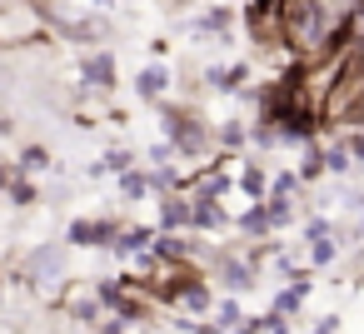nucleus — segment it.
I'll return each instance as SVG.
<instances>
[{
    "label": "nucleus",
    "mask_w": 364,
    "mask_h": 334,
    "mask_svg": "<svg viewBox=\"0 0 364 334\" xmlns=\"http://www.w3.org/2000/svg\"><path fill=\"white\" fill-rule=\"evenodd\" d=\"M319 120H324V135L364 130V45H354V55H349L344 75L334 80V90H329Z\"/></svg>",
    "instance_id": "1"
},
{
    "label": "nucleus",
    "mask_w": 364,
    "mask_h": 334,
    "mask_svg": "<svg viewBox=\"0 0 364 334\" xmlns=\"http://www.w3.org/2000/svg\"><path fill=\"white\" fill-rule=\"evenodd\" d=\"M21 279L31 289H60L70 279V244L55 239H31V249L21 254Z\"/></svg>",
    "instance_id": "2"
},
{
    "label": "nucleus",
    "mask_w": 364,
    "mask_h": 334,
    "mask_svg": "<svg viewBox=\"0 0 364 334\" xmlns=\"http://www.w3.org/2000/svg\"><path fill=\"white\" fill-rule=\"evenodd\" d=\"M75 85L115 95V85H120V55H115L110 45H100V50H80V60H75Z\"/></svg>",
    "instance_id": "3"
},
{
    "label": "nucleus",
    "mask_w": 364,
    "mask_h": 334,
    "mask_svg": "<svg viewBox=\"0 0 364 334\" xmlns=\"http://www.w3.org/2000/svg\"><path fill=\"white\" fill-rule=\"evenodd\" d=\"M115 230H120V220H110V215H80L65 225V244L70 249H110Z\"/></svg>",
    "instance_id": "4"
},
{
    "label": "nucleus",
    "mask_w": 364,
    "mask_h": 334,
    "mask_svg": "<svg viewBox=\"0 0 364 334\" xmlns=\"http://www.w3.org/2000/svg\"><path fill=\"white\" fill-rule=\"evenodd\" d=\"M135 95L145 100V105H160V100H170L175 95V70L165 65V60H150V65H140L135 70Z\"/></svg>",
    "instance_id": "5"
},
{
    "label": "nucleus",
    "mask_w": 364,
    "mask_h": 334,
    "mask_svg": "<svg viewBox=\"0 0 364 334\" xmlns=\"http://www.w3.org/2000/svg\"><path fill=\"white\" fill-rule=\"evenodd\" d=\"M16 175H26V180H41V175H50L55 170V155H50V145H41V140H31V145H21L16 150Z\"/></svg>",
    "instance_id": "6"
},
{
    "label": "nucleus",
    "mask_w": 364,
    "mask_h": 334,
    "mask_svg": "<svg viewBox=\"0 0 364 334\" xmlns=\"http://www.w3.org/2000/svg\"><path fill=\"white\" fill-rule=\"evenodd\" d=\"M245 145H250V120L220 115V120H215V150H220V155H240Z\"/></svg>",
    "instance_id": "7"
},
{
    "label": "nucleus",
    "mask_w": 364,
    "mask_h": 334,
    "mask_svg": "<svg viewBox=\"0 0 364 334\" xmlns=\"http://www.w3.org/2000/svg\"><path fill=\"white\" fill-rule=\"evenodd\" d=\"M115 195H120L125 205H140L145 195H155V190H150V170H140V165H135V170L115 175Z\"/></svg>",
    "instance_id": "8"
},
{
    "label": "nucleus",
    "mask_w": 364,
    "mask_h": 334,
    "mask_svg": "<svg viewBox=\"0 0 364 334\" xmlns=\"http://www.w3.org/2000/svg\"><path fill=\"white\" fill-rule=\"evenodd\" d=\"M299 195H304L299 170H269V200H289V205H299Z\"/></svg>",
    "instance_id": "9"
},
{
    "label": "nucleus",
    "mask_w": 364,
    "mask_h": 334,
    "mask_svg": "<svg viewBox=\"0 0 364 334\" xmlns=\"http://www.w3.org/2000/svg\"><path fill=\"white\" fill-rule=\"evenodd\" d=\"M6 200H11L16 210H36V205H41V185H36V180H26V175H16V180H11V190H6Z\"/></svg>",
    "instance_id": "10"
},
{
    "label": "nucleus",
    "mask_w": 364,
    "mask_h": 334,
    "mask_svg": "<svg viewBox=\"0 0 364 334\" xmlns=\"http://www.w3.org/2000/svg\"><path fill=\"white\" fill-rule=\"evenodd\" d=\"M309 334H339V314H324V319H314V324H309Z\"/></svg>",
    "instance_id": "11"
},
{
    "label": "nucleus",
    "mask_w": 364,
    "mask_h": 334,
    "mask_svg": "<svg viewBox=\"0 0 364 334\" xmlns=\"http://www.w3.org/2000/svg\"><path fill=\"white\" fill-rule=\"evenodd\" d=\"M11 180H16V165H11V160H0V200H6V190H11Z\"/></svg>",
    "instance_id": "12"
},
{
    "label": "nucleus",
    "mask_w": 364,
    "mask_h": 334,
    "mask_svg": "<svg viewBox=\"0 0 364 334\" xmlns=\"http://www.w3.org/2000/svg\"><path fill=\"white\" fill-rule=\"evenodd\" d=\"M145 45H150V60H165V55H170V41H165V36H155V41H145Z\"/></svg>",
    "instance_id": "13"
},
{
    "label": "nucleus",
    "mask_w": 364,
    "mask_h": 334,
    "mask_svg": "<svg viewBox=\"0 0 364 334\" xmlns=\"http://www.w3.org/2000/svg\"><path fill=\"white\" fill-rule=\"evenodd\" d=\"M90 6H95V11H110V6H115V0H90Z\"/></svg>",
    "instance_id": "14"
},
{
    "label": "nucleus",
    "mask_w": 364,
    "mask_h": 334,
    "mask_svg": "<svg viewBox=\"0 0 364 334\" xmlns=\"http://www.w3.org/2000/svg\"><path fill=\"white\" fill-rule=\"evenodd\" d=\"M0 284H6V269H0Z\"/></svg>",
    "instance_id": "15"
}]
</instances>
